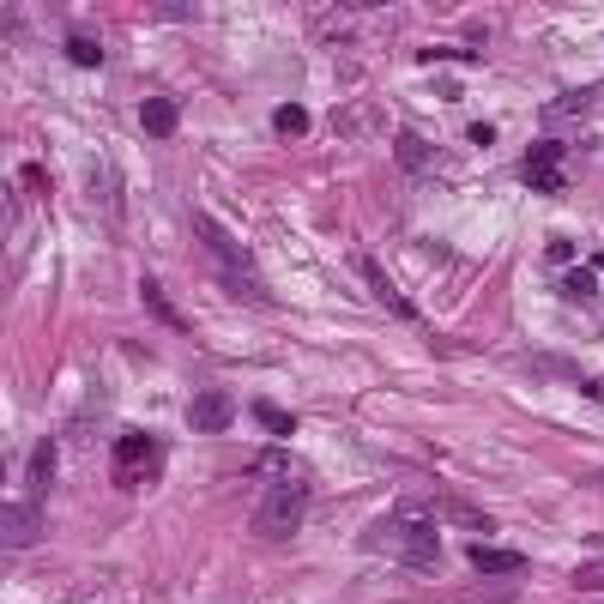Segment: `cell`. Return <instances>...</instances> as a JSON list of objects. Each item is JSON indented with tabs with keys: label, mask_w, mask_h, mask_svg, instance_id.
<instances>
[{
	"label": "cell",
	"mask_w": 604,
	"mask_h": 604,
	"mask_svg": "<svg viewBox=\"0 0 604 604\" xmlns=\"http://www.w3.org/2000/svg\"><path fill=\"white\" fill-rule=\"evenodd\" d=\"M43 538V520H37V502H7L0 508V544L7 550H25Z\"/></svg>",
	"instance_id": "cell-5"
},
{
	"label": "cell",
	"mask_w": 604,
	"mask_h": 604,
	"mask_svg": "<svg viewBox=\"0 0 604 604\" xmlns=\"http://www.w3.org/2000/svg\"><path fill=\"white\" fill-rule=\"evenodd\" d=\"M194 230H200V242H206V248H212V254L224 260V278H230V284H236L242 296H254V302H260L266 290L254 284V254H248V248H242V242H236V236H230V230H224L218 218H206V212H194Z\"/></svg>",
	"instance_id": "cell-3"
},
{
	"label": "cell",
	"mask_w": 604,
	"mask_h": 604,
	"mask_svg": "<svg viewBox=\"0 0 604 604\" xmlns=\"http://www.w3.org/2000/svg\"><path fill=\"white\" fill-rule=\"evenodd\" d=\"M550 164H562V145H556V139H538V145L526 151V176H550Z\"/></svg>",
	"instance_id": "cell-12"
},
{
	"label": "cell",
	"mask_w": 604,
	"mask_h": 604,
	"mask_svg": "<svg viewBox=\"0 0 604 604\" xmlns=\"http://www.w3.org/2000/svg\"><path fill=\"white\" fill-rule=\"evenodd\" d=\"M164 472V447L151 435H121L115 441V484L121 490H151Z\"/></svg>",
	"instance_id": "cell-4"
},
{
	"label": "cell",
	"mask_w": 604,
	"mask_h": 604,
	"mask_svg": "<svg viewBox=\"0 0 604 604\" xmlns=\"http://www.w3.org/2000/svg\"><path fill=\"white\" fill-rule=\"evenodd\" d=\"M176 121H182V109H176L170 97H145V103H139V127H145L151 139H170Z\"/></svg>",
	"instance_id": "cell-8"
},
{
	"label": "cell",
	"mask_w": 604,
	"mask_h": 604,
	"mask_svg": "<svg viewBox=\"0 0 604 604\" xmlns=\"http://www.w3.org/2000/svg\"><path fill=\"white\" fill-rule=\"evenodd\" d=\"M357 278H363V284H369V290H375V296L387 302V315H393V321H417V309H411V302H405V296L393 290V278L381 272V260H369V254H357Z\"/></svg>",
	"instance_id": "cell-6"
},
{
	"label": "cell",
	"mask_w": 604,
	"mask_h": 604,
	"mask_svg": "<svg viewBox=\"0 0 604 604\" xmlns=\"http://www.w3.org/2000/svg\"><path fill=\"white\" fill-rule=\"evenodd\" d=\"M592 266H598V272H604V254H598V260H592Z\"/></svg>",
	"instance_id": "cell-19"
},
{
	"label": "cell",
	"mask_w": 604,
	"mask_h": 604,
	"mask_svg": "<svg viewBox=\"0 0 604 604\" xmlns=\"http://www.w3.org/2000/svg\"><path fill=\"white\" fill-rule=\"evenodd\" d=\"M272 127H278V133H290V139H296V133H309V109H302V103H278Z\"/></svg>",
	"instance_id": "cell-14"
},
{
	"label": "cell",
	"mask_w": 604,
	"mask_h": 604,
	"mask_svg": "<svg viewBox=\"0 0 604 604\" xmlns=\"http://www.w3.org/2000/svg\"><path fill=\"white\" fill-rule=\"evenodd\" d=\"M188 429H200V435H224V429H230V399H224V393H200V399L188 405Z\"/></svg>",
	"instance_id": "cell-7"
},
{
	"label": "cell",
	"mask_w": 604,
	"mask_h": 604,
	"mask_svg": "<svg viewBox=\"0 0 604 604\" xmlns=\"http://www.w3.org/2000/svg\"><path fill=\"white\" fill-rule=\"evenodd\" d=\"M399 164H429V145L405 133V139H399Z\"/></svg>",
	"instance_id": "cell-17"
},
{
	"label": "cell",
	"mask_w": 604,
	"mask_h": 604,
	"mask_svg": "<svg viewBox=\"0 0 604 604\" xmlns=\"http://www.w3.org/2000/svg\"><path fill=\"white\" fill-rule=\"evenodd\" d=\"M254 417H260V429H272V435H296V411H284V405H254Z\"/></svg>",
	"instance_id": "cell-13"
},
{
	"label": "cell",
	"mask_w": 604,
	"mask_h": 604,
	"mask_svg": "<svg viewBox=\"0 0 604 604\" xmlns=\"http://www.w3.org/2000/svg\"><path fill=\"white\" fill-rule=\"evenodd\" d=\"M472 568H478V574H514V568H520V550H502V544H478V550H472Z\"/></svg>",
	"instance_id": "cell-9"
},
{
	"label": "cell",
	"mask_w": 604,
	"mask_h": 604,
	"mask_svg": "<svg viewBox=\"0 0 604 604\" xmlns=\"http://www.w3.org/2000/svg\"><path fill=\"white\" fill-rule=\"evenodd\" d=\"M562 290H568V296H592V272H568Z\"/></svg>",
	"instance_id": "cell-18"
},
{
	"label": "cell",
	"mask_w": 604,
	"mask_h": 604,
	"mask_svg": "<svg viewBox=\"0 0 604 604\" xmlns=\"http://www.w3.org/2000/svg\"><path fill=\"white\" fill-rule=\"evenodd\" d=\"M67 55H73V61H79V67H97V61H103V43H97V37H85V31H79V37H67Z\"/></svg>",
	"instance_id": "cell-15"
},
{
	"label": "cell",
	"mask_w": 604,
	"mask_h": 604,
	"mask_svg": "<svg viewBox=\"0 0 604 604\" xmlns=\"http://www.w3.org/2000/svg\"><path fill=\"white\" fill-rule=\"evenodd\" d=\"M49 478H55V441H37V453H31V502L49 490Z\"/></svg>",
	"instance_id": "cell-11"
},
{
	"label": "cell",
	"mask_w": 604,
	"mask_h": 604,
	"mask_svg": "<svg viewBox=\"0 0 604 604\" xmlns=\"http://www.w3.org/2000/svg\"><path fill=\"white\" fill-rule=\"evenodd\" d=\"M369 544H393L399 562L417 568V574H435V568H441V544H435V526H429L423 508H399L393 520H381V526L369 532Z\"/></svg>",
	"instance_id": "cell-1"
},
{
	"label": "cell",
	"mask_w": 604,
	"mask_h": 604,
	"mask_svg": "<svg viewBox=\"0 0 604 604\" xmlns=\"http://www.w3.org/2000/svg\"><path fill=\"white\" fill-rule=\"evenodd\" d=\"M139 296H145V309L158 315L164 327H188V321H182V315L170 309V296H164V284H158V278H145V284H139Z\"/></svg>",
	"instance_id": "cell-10"
},
{
	"label": "cell",
	"mask_w": 604,
	"mask_h": 604,
	"mask_svg": "<svg viewBox=\"0 0 604 604\" xmlns=\"http://www.w3.org/2000/svg\"><path fill=\"white\" fill-rule=\"evenodd\" d=\"M447 520L466 526V532H490V514H478V508H447Z\"/></svg>",
	"instance_id": "cell-16"
},
{
	"label": "cell",
	"mask_w": 604,
	"mask_h": 604,
	"mask_svg": "<svg viewBox=\"0 0 604 604\" xmlns=\"http://www.w3.org/2000/svg\"><path fill=\"white\" fill-rule=\"evenodd\" d=\"M302 520H309V478H278L272 490H266V502L254 508V532L260 538H290Z\"/></svg>",
	"instance_id": "cell-2"
}]
</instances>
